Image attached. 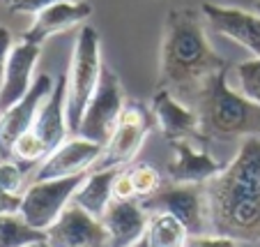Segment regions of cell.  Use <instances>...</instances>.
<instances>
[{"label": "cell", "instance_id": "d6a6232c", "mask_svg": "<svg viewBox=\"0 0 260 247\" xmlns=\"http://www.w3.org/2000/svg\"><path fill=\"white\" fill-rule=\"evenodd\" d=\"M42 247H49V245H46V242H42Z\"/></svg>", "mask_w": 260, "mask_h": 247}, {"label": "cell", "instance_id": "e0dca14e", "mask_svg": "<svg viewBox=\"0 0 260 247\" xmlns=\"http://www.w3.org/2000/svg\"><path fill=\"white\" fill-rule=\"evenodd\" d=\"M90 14H92V7L85 0L55 3V5H49L46 10L35 14V21L28 28V33L23 35V40L32 42V44H42L44 40H49L51 35L64 33V30L74 28V25H81Z\"/></svg>", "mask_w": 260, "mask_h": 247}, {"label": "cell", "instance_id": "f546056e", "mask_svg": "<svg viewBox=\"0 0 260 247\" xmlns=\"http://www.w3.org/2000/svg\"><path fill=\"white\" fill-rule=\"evenodd\" d=\"M19 206H21V197H14V194H7L5 189L0 187V215L19 213Z\"/></svg>", "mask_w": 260, "mask_h": 247}, {"label": "cell", "instance_id": "5bb4252c", "mask_svg": "<svg viewBox=\"0 0 260 247\" xmlns=\"http://www.w3.org/2000/svg\"><path fill=\"white\" fill-rule=\"evenodd\" d=\"M173 146V162L168 164V176L173 183L182 185H207L216 178L223 169L207 150L198 148L191 139L171 141Z\"/></svg>", "mask_w": 260, "mask_h": 247}, {"label": "cell", "instance_id": "4fadbf2b", "mask_svg": "<svg viewBox=\"0 0 260 247\" xmlns=\"http://www.w3.org/2000/svg\"><path fill=\"white\" fill-rule=\"evenodd\" d=\"M42 56V44L21 40L19 44L12 46L10 58L5 67V79L0 88V114L14 106L19 99L28 95V90L35 84V65Z\"/></svg>", "mask_w": 260, "mask_h": 247}, {"label": "cell", "instance_id": "7402d4cb", "mask_svg": "<svg viewBox=\"0 0 260 247\" xmlns=\"http://www.w3.org/2000/svg\"><path fill=\"white\" fill-rule=\"evenodd\" d=\"M46 155H49V148H46V144L42 141V136L35 132V129H28V132H23L14 141L10 157H14L19 164L32 167V164H40Z\"/></svg>", "mask_w": 260, "mask_h": 247}, {"label": "cell", "instance_id": "d4e9b609", "mask_svg": "<svg viewBox=\"0 0 260 247\" xmlns=\"http://www.w3.org/2000/svg\"><path fill=\"white\" fill-rule=\"evenodd\" d=\"M0 187L7 194L21 197L25 192V169L19 162H0Z\"/></svg>", "mask_w": 260, "mask_h": 247}, {"label": "cell", "instance_id": "484cf974", "mask_svg": "<svg viewBox=\"0 0 260 247\" xmlns=\"http://www.w3.org/2000/svg\"><path fill=\"white\" fill-rule=\"evenodd\" d=\"M111 192H113V201H134V199H136V187H134L129 169H120V171L115 173Z\"/></svg>", "mask_w": 260, "mask_h": 247}, {"label": "cell", "instance_id": "277c9868", "mask_svg": "<svg viewBox=\"0 0 260 247\" xmlns=\"http://www.w3.org/2000/svg\"><path fill=\"white\" fill-rule=\"evenodd\" d=\"M102 67L104 65L102 53H99V33L92 25H81L67 72V120L72 134H76L81 118L85 114V106L97 90Z\"/></svg>", "mask_w": 260, "mask_h": 247}, {"label": "cell", "instance_id": "1f68e13d", "mask_svg": "<svg viewBox=\"0 0 260 247\" xmlns=\"http://www.w3.org/2000/svg\"><path fill=\"white\" fill-rule=\"evenodd\" d=\"M255 12H258V14H260V3H258V5H255Z\"/></svg>", "mask_w": 260, "mask_h": 247}, {"label": "cell", "instance_id": "cb8c5ba5", "mask_svg": "<svg viewBox=\"0 0 260 247\" xmlns=\"http://www.w3.org/2000/svg\"><path fill=\"white\" fill-rule=\"evenodd\" d=\"M237 79L242 93L260 104V58H251L237 65Z\"/></svg>", "mask_w": 260, "mask_h": 247}, {"label": "cell", "instance_id": "f1b7e54d", "mask_svg": "<svg viewBox=\"0 0 260 247\" xmlns=\"http://www.w3.org/2000/svg\"><path fill=\"white\" fill-rule=\"evenodd\" d=\"M12 33L0 25V88H3V79H5V67H7V58H10V51H12Z\"/></svg>", "mask_w": 260, "mask_h": 247}, {"label": "cell", "instance_id": "44dd1931", "mask_svg": "<svg viewBox=\"0 0 260 247\" xmlns=\"http://www.w3.org/2000/svg\"><path fill=\"white\" fill-rule=\"evenodd\" d=\"M44 240L46 233L25 224L19 213L0 215V247H28Z\"/></svg>", "mask_w": 260, "mask_h": 247}, {"label": "cell", "instance_id": "9a60e30c", "mask_svg": "<svg viewBox=\"0 0 260 247\" xmlns=\"http://www.w3.org/2000/svg\"><path fill=\"white\" fill-rule=\"evenodd\" d=\"M152 116L168 141L201 136V120L193 106L177 99L171 90L159 88L152 97Z\"/></svg>", "mask_w": 260, "mask_h": 247}, {"label": "cell", "instance_id": "ac0fdd59", "mask_svg": "<svg viewBox=\"0 0 260 247\" xmlns=\"http://www.w3.org/2000/svg\"><path fill=\"white\" fill-rule=\"evenodd\" d=\"M32 129L42 136L49 153L67 141L69 120H67V74H60L53 84L51 95L44 99Z\"/></svg>", "mask_w": 260, "mask_h": 247}, {"label": "cell", "instance_id": "d6986e66", "mask_svg": "<svg viewBox=\"0 0 260 247\" xmlns=\"http://www.w3.org/2000/svg\"><path fill=\"white\" fill-rule=\"evenodd\" d=\"M120 169H99V171H90L85 176V180L81 183V187L76 189L72 203L81 206L85 213H90L92 217L104 219L108 206L113 203V178Z\"/></svg>", "mask_w": 260, "mask_h": 247}, {"label": "cell", "instance_id": "30bf717a", "mask_svg": "<svg viewBox=\"0 0 260 247\" xmlns=\"http://www.w3.org/2000/svg\"><path fill=\"white\" fill-rule=\"evenodd\" d=\"M53 84L55 81L49 74H40L23 99H19L14 106L0 114V157H10L16 139L23 132L32 129L42 104L53 90Z\"/></svg>", "mask_w": 260, "mask_h": 247}, {"label": "cell", "instance_id": "6da1fadb", "mask_svg": "<svg viewBox=\"0 0 260 247\" xmlns=\"http://www.w3.org/2000/svg\"><path fill=\"white\" fill-rule=\"evenodd\" d=\"M207 187L210 227L237 242L260 240V139H244L240 153Z\"/></svg>", "mask_w": 260, "mask_h": 247}, {"label": "cell", "instance_id": "7c38bea8", "mask_svg": "<svg viewBox=\"0 0 260 247\" xmlns=\"http://www.w3.org/2000/svg\"><path fill=\"white\" fill-rule=\"evenodd\" d=\"M205 21L212 30H216L223 37H231L233 42L242 44L246 51H251L253 58H260V14L246 12L240 7H226L205 3L201 10Z\"/></svg>", "mask_w": 260, "mask_h": 247}, {"label": "cell", "instance_id": "4316f807", "mask_svg": "<svg viewBox=\"0 0 260 247\" xmlns=\"http://www.w3.org/2000/svg\"><path fill=\"white\" fill-rule=\"evenodd\" d=\"M189 247H240V242L226 236H189Z\"/></svg>", "mask_w": 260, "mask_h": 247}, {"label": "cell", "instance_id": "3957f363", "mask_svg": "<svg viewBox=\"0 0 260 247\" xmlns=\"http://www.w3.org/2000/svg\"><path fill=\"white\" fill-rule=\"evenodd\" d=\"M193 109L201 120V136L214 141L260 136V104L237 93L228 84V67L207 79L198 93Z\"/></svg>", "mask_w": 260, "mask_h": 247}, {"label": "cell", "instance_id": "7a4b0ae2", "mask_svg": "<svg viewBox=\"0 0 260 247\" xmlns=\"http://www.w3.org/2000/svg\"><path fill=\"white\" fill-rule=\"evenodd\" d=\"M223 67L228 60L212 49L201 12L193 7L168 12L159 56V88L171 90L182 102H196L207 79Z\"/></svg>", "mask_w": 260, "mask_h": 247}, {"label": "cell", "instance_id": "8992f818", "mask_svg": "<svg viewBox=\"0 0 260 247\" xmlns=\"http://www.w3.org/2000/svg\"><path fill=\"white\" fill-rule=\"evenodd\" d=\"M124 106L127 104H124L122 86H120L118 74L104 65L97 90H94V95L90 97L88 106H85V114L81 118L79 129H76V136H83L99 146H106L120 116H122Z\"/></svg>", "mask_w": 260, "mask_h": 247}, {"label": "cell", "instance_id": "603a6c76", "mask_svg": "<svg viewBox=\"0 0 260 247\" xmlns=\"http://www.w3.org/2000/svg\"><path fill=\"white\" fill-rule=\"evenodd\" d=\"M129 173H132L134 187H136V197L147 199L161 189V173L150 164H136L134 169H129Z\"/></svg>", "mask_w": 260, "mask_h": 247}, {"label": "cell", "instance_id": "ba28073f", "mask_svg": "<svg viewBox=\"0 0 260 247\" xmlns=\"http://www.w3.org/2000/svg\"><path fill=\"white\" fill-rule=\"evenodd\" d=\"M147 132H150V120L141 104H127L120 116L118 125H115L113 134L108 139V144L102 148L97 164L92 171L99 169H120L124 164L134 162L138 155L143 141H145Z\"/></svg>", "mask_w": 260, "mask_h": 247}, {"label": "cell", "instance_id": "2e32d148", "mask_svg": "<svg viewBox=\"0 0 260 247\" xmlns=\"http://www.w3.org/2000/svg\"><path fill=\"white\" fill-rule=\"evenodd\" d=\"M147 219L150 213L136 199L113 201L102 219L108 231V247H136L145 238Z\"/></svg>", "mask_w": 260, "mask_h": 247}, {"label": "cell", "instance_id": "9c48e42d", "mask_svg": "<svg viewBox=\"0 0 260 247\" xmlns=\"http://www.w3.org/2000/svg\"><path fill=\"white\" fill-rule=\"evenodd\" d=\"M44 242L49 247H108V231L102 219L69 203L53 227L46 229Z\"/></svg>", "mask_w": 260, "mask_h": 247}, {"label": "cell", "instance_id": "52a82bcc", "mask_svg": "<svg viewBox=\"0 0 260 247\" xmlns=\"http://www.w3.org/2000/svg\"><path fill=\"white\" fill-rule=\"evenodd\" d=\"M147 213H171L177 217L189 236H203L205 227H210V201L205 185H182L173 183L171 187H161L157 194L143 201Z\"/></svg>", "mask_w": 260, "mask_h": 247}, {"label": "cell", "instance_id": "4dcf8cb0", "mask_svg": "<svg viewBox=\"0 0 260 247\" xmlns=\"http://www.w3.org/2000/svg\"><path fill=\"white\" fill-rule=\"evenodd\" d=\"M28 247H42V242H35V245H28Z\"/></svg>", "mask_w": 260, "mask_h": 247}, {"label": "cell", "instance_id": "83f0119b", "mask_svg": "<svg viewBox=\"0 0 260 247\" xmlns=\"http://www.w3.org/2000/svg\"><path fill=\"white\" fill-rule=\"evenodd\" d=\"M62 3V0H10L12 12H23V14H37V12L46 10L49 5Z\"/></svg>", "mask_w": 260, "mask_h": 247}, {"label": "cell", "instance_id": "5b68a950", "mask_svg": "<svg viewBox=\"0 0 260 247\" xmlns=\"http://www.w3.org/2000/svg\"><path fill=\"white\" fill-rule=\"evenodd\" d=\"M88 173L55 180H32L25 187V192L21 194L19 215L23 217V222L37 229V231L46 233V229L53 227L55 219L62 215V210L72 203L74 194L81 187Z\"/></svg>", "mask_w": 260, "mask_h": 247}, {"label": "cell", "instance_id": "8fae6325", "mask_svg": "<svg viewBox=\"0 0 260 247\" xmlns=\"http://www.w3.org/2000/svg\"><path fill=\"white\" fill-rule=\"evenodd\" d=\"M102 148L104 146L74 134V139H67L62 146H58L53 153H49L37 164L32 180L69 178V176L92 171V167L97 164L99 155H102Z\"/></svg>", "mask_w": 260, "mask_h": 247}, {"label": "cell", "instance_id": "ffe728a7", "mask_svg": "<svg viewBox=\"0 0 260 247\" xmlns=\"http://www.w3.org/2000/svg\"><path fill=\"white\" fill-rule=\"evenodd\" d=\"M145 242L147 247H189V233L171 213H150Z\"/></svg>", "mask_w": 260, "mask_h": 247}]
</instances>
